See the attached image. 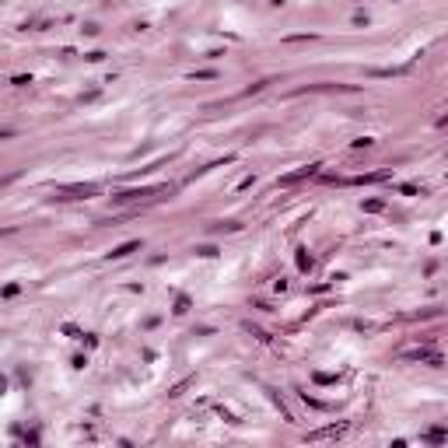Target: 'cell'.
Instances as JSON below:
<instances>
[{
  "instance_id": "cell-12",
  "label": "cell",
  "mask_w": 448,
  "mask_h": 448,
  "mask_svg": "<svg viewBox=\"0 0 448 448\" xmlns=\"http://www.w3.org/2000/svg\"><path fill=\"white\" fill-rule=\"evenodd\" d=\"M424 441H434V445H438V441H445V431H441V427H434V431H427V434H424Z\"/></svg>"
},
{
  "instance_id": "cell-8",
  "label": "cell",
  "mask_w": 448,
  "mask_h": 448,
  "mask_svg": "<svg viewBox=\"0 0 448 448\" xmlns=\"http://www.w3.org/2000/svg\"><path fill=\"white\" fill-rule=\"evenodd\" d=\"M361 210H364V214H382V210H385V200H378V196H375V200H364Z\"/></svg>"
},
{
  "instance_id": "cell-3",
  "label": "cell",
  "mask_w": 448,
  "mask_h": 448,
  "mask_svg": "<svg viewBox=\"0 0 448 448\" xmlns=\"http://www.w3.org/2000/svg\"><path fill=\"white\" fill-rule=\"evenodd\" d=\"M158 193H172L168 186H151V189H126V193H116L112 203H130V200H144V196H158Z\"/></svg>"
},
{
  "instance_id": "cell-2",
  "label": "cell",
  "mask_w": 448,
  "mask_h": 448,
  "mask_svg": "<svg viewBox=\"0 0 448 448\" xmlns=\"http://www.w3.org/2000/svg\"><path fill=\"white\" fill-rule=\"evenodd\" d=\"M319 161H312V165H301V168H294V172H287V175H280L277 179V186H298V182H305V179H312V175H319Z\"/></svg>"
},
{
  "instance_id": "cell-15",
  "label": "cell",
  "mask_w": 448,
  "mask_h": 448,
  "mask_svg": "<svg viewBox=\"0 0 448 448\" xmlns=\"http://www.w3.org/2000/svg\"><path fill=\"white\" fill-rule=\"evenodd\" d=\"M11 84H14V88H28V84H32V77H25V74H18V77L11 81Z\"/></svg>"
},
{
  "instance_id": "cell-14",
  "label": "cell",
  "mask_w": 448,
  "mask_h": 448,
  "mask_svg": "<svg viewBox=\"0 0 448 448\" xmlns=\"http://www.w3.org/2000/svg\"><path fill=\"white\" fill-rule=\"evenodd\" d=\"M214 77H217L214 70H196V74H193V81H214Z\"/></svg>"
},
{
  "instance_id": "cell-16",
  "label": "cell",
  "mask_w": 448,
  "mask_h": 448,
  "mask_svg": "<svg viewBox=\"0 0 448 448\" xmlns=\"http://www.w3.org/2000/svg\"><path fill=\"white\" fill-rule=\"evenodd\" d=\"M371 144H375L371 137H361V140H350V147H371Z\"/></svg>"
},
{
  "instance_id": "cell-5",
  "label": "cell",
  "mask_w": 448,
  "mask_h": 448,
  "mask_svg": "<svg viewBox=\"0 0 448 448\" xmlns=\"http://www.w3.org/2000/svg\"><path fill=\"white\" fill-rule=\"evenodd\" d=\"M60 193H63V196H56V200H84V196H95L98 186H95V182H88V186H63Z\"/></svg>"
},
{
  "instance_id": "cell-7",
  "label": "cell",
  "mask_w": 448,
  "mask_h": 448,
  "mask_svg": "<svg viewBox=\"0 0 448 448\" xmlns=\"http://www.w3.org/2000/svg\"><path fill=\"white\" fill-rule=\"evenodd\" d=\"M137 249H140V238H133V242H123V245H116L109 256H112V259H126V256H130V252H137Z\"/></svg>"
},
{
  "instance_id": "cell-9",
  "label": "cell",
  "mask_w": 448,
  "mask_h": 448,
  "mask_svg": "<svg viewBox=\"0 0 448 448\" xmlns=\"http://www.w3.org/2000/svg\"><path fill=\"white\" fill-rule=\"evenodd\" d=\"M294 259H298V270H301V273H308V270H312V256H308L305 249H301V252L294 256Z\"/></svg>"
},
{
  "instance_id": "cell-11",
  "label": "cell",
  "mask_w": 448,
  "mask_h": 448,
  "mask_svg": "<svg viewBox=\"0 0 448 448\" xmlns=\"http://www.w3.org/2000/svg\"><path fill=\"white\" fill-rule=\"evenodd\" d=\"M315 382H319V385H333V382H340V375H326V371H315Z\"/></svg>"
},
{
  "instance_id": "cell-6",
  "label": "cell",
  "mask_w": 448,
  "mask_h": 448,
  "mask_svg": "<svg viewBox=\"0 0 448 448\" xmlns=\"http://www.w3.org/2000/svg\"><path fill=\"white\" fill-rule=\"evenodd\" d=\"M392 172L389 168H382V172H368V175H354V179H347V182H354V186H371V182H385Z\"/></svg>"
},
{
  "instance_id": "cell-1",
  "label": "cell",
  "mask_w": 448,
  "mask_h": 448,
  "mask_svg": "<svg viewBox=\"0 0 448 448\" xmlns=\"http://www.w3.org/2000/svg\"><path fill=\"white\" fill-rule=\"evenodd\" d=\"M347 420H336V424H326V427H315V431H308L305 434V441H336V438H343L347 434Z\"/></svg>"
},
{
  "instance_id": "cell-10",
  "label": "cell",
  "mask_w": 448,
  "mask_h": 448,
  "mask_svg": "<svg viewBox=\"0 0 448 448\" xmlns=\"http://www.w3.org/2000/svg\"><path fill=\"white\" fill-rule=\"evenodd\" d=\"M193 252H196V256H203V259H214V256H217V249H214V245H196Z\"/></svg>"
},
{
  "instance_id": "cell-13",
  "label": "cell",
  "mask_w": 448,
  "mask_h": 448,
  "mask_svg": "<svg viewBox=\"0 0 448 448\" xmlns=\"http://www.w3.org/2000/svg\"><path fill=\"white\" fill-rule=\"evenodd\" d=\"M399 193H403V196H417V193H420V189H417V186H413V182H403V186H399Z\"/></svg>"
},
{
  "instance_id": "cell-4",
  "label": "cell",
  "mask_w": 448,
  "mask_h": 448,
  "mask_svg": "<svg viewBox=\"0 0 448 448\" xmlns=\"http://www.w3.org/2000/svg\"><path fill=\"white\" fill-rule=\"evenodd\" d=\"M403 357H406V361H420V364H431V368H438V364H445V357H441L438 350H431V347H417V350H406Z\"/></svg>"
}]
</instances>
